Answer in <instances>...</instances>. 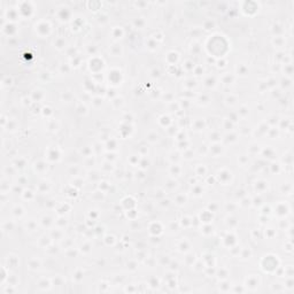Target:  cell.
I'll list each match as a JSON object with an SVG mask.
<instances>
[{
    "instance_id": "obj_39",
    "label": "cell",
    "mask_w": 294,
    "mask_h": 294,
    "mask_svg": "<svg viewBox=\"0 0 294 294\" xmlns=\"http://www.w3.org/2000/svg\"><path fill=\"white\" fill-rule=\"evenodd\" d=\"M203 83H205V86H207V88H214L216 85V80L214 77L209 76V77H207L206 80H203Z\"/></svg>"
},
{
    "instance_id": "obj_30",
    "label": "cell",
    "mask_w": 294,
    "mask_h": 294,
    "mask_svg": "<svg viewBox=\"0 0 294 294\" xmlns=\"http://www.w3.org/2000/svg\"><path fill=\"white\" fill-rule=\"evenodd\" d=\"M272 44H273V45H276L277 47H281V46H284L285 40H284V38H283L281 36H277V37H273V39H272ZM276 46H275V47H276Z\"/></svg>"
},
{
    "instance_id": "obj_60",
    "label": "cell",
    "mask_w": 294,
    "mask_h": 294,
    "mask_svg": "<svg viewBox=\"0 0 294 294\" xmlns=\"http://www.w3.org/2000/svg\"><path fill=\"white\" fill-rule=\"evenodd\" d=\"M17 183L20 184V185H25V184L28 183V178L25 176H20L18 179H17Z\"/></svg>"
},
{
    "instance_id": "obj_7",
    "label": "cell",
    "mask_w": 294,
    "mask_h": 294,
    "mask_svg": "<svg viewBox=\"0 0 294 294\" xmlns=\"http://www.w3.org/2000/svg\"><path fill=\"white\" fill-rule=\"evenodd\" d=\"M206 127V122L203 119H197L193 121L192 123V129H194L195 131H201L203 130V127Z\"/></svg>"
},
{
    "instance_id": "obj_22",
    "label": "cell",
    "mask_w": 294,
    "mask_h": 294,
    "mask_svg": "<svg viewBox=\"0 0 294 294\" xmlns=\"http://www.w3.org/2000/svg\"><path fill=\"white\" fill-rule=\"evenodd\" d=\"M238 101V97L234 96V94H229V96L225 98V103L228 105V106H234L236 103Z\"/></svg>"
},
{
    "instance_id": "obj_47",
    "label": "cell",
    "mask_w": 294,
    "mask_h": 294,
    "mask_svg": "<svg viewBox=\"0 0 294 294\" xmlns=\"http://www.w3.org/2000/svg\"><path fill=\"white\" fill-rule=\"evenodd\" d=\"M13 84V80H12V77H9V76H5L4 78H2V82H1V85H2V88H6V86H10Z\"/></svg>"
},
{
    "instance_id": "obj_28",
    "label": "cell",
    "mask_w": 294,
    "mask_h": 294,
    "mask_svg": "<svg viewBox=\"0 0 294 294\" xmlns=\"http://www.w3.org/2000/svg\"><path fill=\"white\" fill-rule=\"evenodd\" d=\"M132 24L135 25V28H137V29H143L144 25L146 24V21L144 20L143 17H137V18L133 20Z\"/></svg>"
},
{
    "instance_id": "obj_55",
    "label": "cell",
    "mask_w": 294,
    "mask_h": 294,
    "mask_svg": "<svg viewBox=\"0 0 294 294\" xmlns=\"http://www.w3.org/2000/svg\"><path fill=\"white\" fill-rule=\"evenodd\" d=\"M150 75H151V77L153 78H159L160 76H161V72L158 68H153L151 71H150Z\"/></svg>"
},
{
    "instance_id": "obj_25",
    "label": "cell",
    "mask_w": 294,
    "mask_h": 294,
    "mask_svg": "<svg viewBox=\"0 0 294 294\" xmlns=\"http://www.w3.org/2000/svg\"><path fill=\"white\" fill-rule=\"evenodd\" d=\"M54 47H56L57 49H63L66 47V40L62 37H59L54 40Z\"/></svg>"
},
{
    "instance_id": "obj_33",
    "label": "cell",
    "mask_w": 294,
    "mask_h": 294,
    "mask_svg": "<svg viewBox=\"0 0 294 294\" xmlns=\"http://www.w3.org/2000/svg\"><path fill=\"white\" fill-rule=\"evenodd\" d=\"M247 72H248V68L245 64H239L237 67V74L239 76H246Z\"/></svg>"
},
{
    "instance_id": "obj_19",
    "label": "cell",
    "mask_w": 294,
    "mask_h": 294,
    "mask_svg": "<svg viewBox=\"0 0 294 294\" xmlns=\"http://www.w3.org/2000/svg\"><path fill=\"white\" fill-rule=\"evenodd\" d=\"M12 214L14 215L15 217H22L24 215V209L22 206H14L13 209H12Z\"/></svg>"
},
{
    "instance_id": "obj_46",
    "label": "cell",
    "mask_w": 294,
    "mask_h": 294,
    "mask_svg": "<svg viewBox=\"0 0 294 294\" xmlns=\"http://www.w3.org/2000/svg\"><path fill=\"white\" fill-rule=\"evenodd\" d=\"M64 283H66V280L61 276H55V278L52 279V285L54 284V285H57V286H61V285H63Z\"/></svg>"
},
{
    "instance_id": "obj_62",
    "label": "cell",
    "mask_w": 294,
    "mask_h": 294,
    "mask_svg": "<svg viewBox=\"0 0 294 294\" xmlns=\"http://www.w3.org/2000/svg\"><path fill=\"white\" fill-rule=\"evenodd\" d=\"M92 102L94 103L96 106H97V103H99V105H100V103L102 102V99H101V98H94V99L92 100Z\"/></svg>"
},
{
    "instance_id": "obj_58",
    "label": "cell",
    "mask_w": 294,
    "mask_h": 294,
    "mask_svg": "<svg viewBox=\"0 0 294 294\" xmlns=\"http://www.w3.org/2000/svg\"><path fill=\"white\" fill-rule=\"evenodd\" d=\"M225 208H226V210L230 213V211H234L236 210V208H237V205L234 203V202H231V203H228L226 206H225Z\"/></svg>"
},
{
    "instance_id": "obj_34",
    "label": "cell",
    "mask_w": 294,
    "mask_h": 294,
    "mask_svg": "<svg viewBox=\"0 0 294 294\" xmlns=\"http://www.w3.org/2000/svg\"><path fill=\"white\" fill-rule=\"evenodd\" d=\"M183 68L187 71H193V69L195 68V64L192 60H186L183 64Z\"/></svg>"
},
{
    "instance_id": "obj_49",
    "label": "cell",
    "mask_w": 294,
    "mask_h": 294,
    "mask_svg": "<svg viewBox=\"0 0 294 294\" xmlns=\"http://www.w3.org/2000/svg\"><path fill=\"white\" fill-rule=\"evenodd\" d=\"M192 191L195 192V193H193L195 197H200V195L202 194L203 190L200 187V185H198V184H194V185H193V187H192Z\"/></svg>"
},
{
    "instance_id": "obj_31",
    "label": "cell",
    "mask_w": 294,
    "mask_h": 294,
    "mask_svg": "<svg viewBox=\"0 0 294 294\" xmlns=\"http://www.w3.org/2000/svg\"><path fill=\"white\" fill-rule=\"evenodd\" d=\"M209 137H210V140H213V143H220V140L222 138L221 133L217 132V131H211L209 133Z\"/></svg>"
},
{
    "instance_id": "obj_24",
    "label": "cell",
    "mask_w": 294,
    "mask_h": 294,
    "mask_svg": "<svg viewBox=\"0 0 294 294\" xmlns=\"http://www.w3.org/2000/svg\"><path fill=\"white\" fill-rule=\"evenodd\" d=\"M222 127H223V129H225L226 131H232V129L234 127V123H233L232 121H230L229 119H223Z\"/></svg>"
},
{
    "instance_id": "obj_44",
    "label": "cell",
    "mask_w": 294,
    "mask_h": 294,
    "mask_svg": "<svg viewBox=\"0 0 294 294\" xmlns=\"http://www.w3.org/2000/svg\"><path fill=\"white\" fill-rule=\"evenodd\" d=\"M7 127H8V131L14 132L16 129H17V123H16L15 119H9L7 123Z\"/></svg>"
},
{
    "instance_id": "obj_27",
    "label": "cell",
    "mask_w": 294,
    "mask_h": 294,
    "mask_svg": "<svg viewBox=\"0 0 294 294\" xmlns=\"http://www.w3.org/2000/svg\"><path fill=\"white\" fill-rule=\"evenodd\" d=\"M37 222L35 221V220H30V221H28L27 224H25V229L27 231H29V232H33V231L37 229Z\"/></svg>"
},
{
    "instance_id": "obj_3",
    "label": "cell",
    "mask_w": 294,
    "mask_h": 294,
    "mask_svg": "<svg viewBox=\"0 0 294 294\" xmlns=\"http://www.w3.org/2000/svg\"><path fill=\"white\" fill-rule=\"evenodd\" d=\"M259 284H260V278L256 275H251L249 277H247L245 286L247 288H249V290H255L256 287L259 286Z\"/></svg>"
},
{
    "instance_id": "obj_61",
    "label": "cell",
    "mask_w": 294,
    "mask_h": 294,
    "mask_svg": "<svg viewBox=\"0 0 294 294\" xmlns=\"http://www.w3.org/2000/svg\"><path fill=\"white\" fill-rule=\"evenodd\" d=\"M293 278L292 277H288V279H287V284L285 285V287H288V288H292L293 287Z\"/></svg>"
},
{
    "instance_id": "obj_18",
    "label": "cell",
    "mask_w": 294,
    "mask_h": 294,
    "mask_svg": "<svg viewBox=\"0 0 294 294\" xmlns=\"http://www.w3.org/2000/svg\"><path fill=\"white\" fill-rule=\"evenodd\" d=\"M109 52H111V54L114 56H121L122 55V53H123V49H122V47H121V45H113L111 47V49H109Z\"/></svg>"
},
{
    "instance_id": "obj_57",
    "label": "cell",
    "mask_w": 294,
    "mask_h": 294,
    "mask_svg": "<svg viewBox=\"0 0 294 294\" xmlns=\"http://www.w3.org/2000/svg\"><path fill=\"white\" fill-rule=\"evenodd\" d=\"M238 162H240L241 166H246L248 163V156L247 155H240L238 159Z\"/></svg>"
},
{
    "instance_id": "obj_40",
    "label": "cell",
    "mask_w": 294,
    "mask_h": 294,
    "mask_svg": "<svg viewBox=\"0 0 294 294\" xmlns=\"http://www.w3.org/2000/svg\"><path fill=\"white\" fill-rule=\"evenodd\" d=\"M240 256L244 259V260H247V259H251V256H252V251L249 249V248H244V249H241L240 251Z\"/></svg>"
},
{
    "instance_id": "obj_43",
    "label": "cell",
    "mask_w": 294,
    "mask_h": 294,
    "mask_svg": "<svg viewBox=\"0 0 294 294\" xmlns=\"http://www.w3.org/2000/svg\"><path fill=\"white\" fill-rule=\"evenodd\" d=\"M53 220L49 217V216H44L43 218H41V224H43V226H46V228H49L52 224H53Z\"/></svg>"
},
{
    "instance_id": "obj_15",
    "label": "cell",
    "mask_w": 294,
    "mask_h": 294,
    "mask_svg": "<svg viewBox=\"0 0 294 294\" xmlns=\"http://www.w3.org/2000/svg\"><path fill=\"white\" fill-rule=\"evenodd\" d=\"M190 247H191V246H190V242H189L187 240H185V239H183V240H182V241H181V242H179V244L177 245V248H178V251H179V252H183V253H184V252L186 253L187 251H190Z\"/></svg>"
},
{
    "instance_id": "obj_42",
    "label": "cell",
    "mask_w": 294,
    "mask_h": 294,
    "mask_svg": "<svg viewBox=\"0 0 294 294\" xmlns=\"http://www.w3.org/2000/svg\"><path fill=\"white\" fill-rule=\"evenodd\" d=\"M91 248H92L91 244H90L88 241H85V242L80 246V252L84 253V254H88V253L91 252Z\"/></svg>"
},
{
    "instance_id": "obj_29",
    "label": "cell",
    "mask_w": 294,
    "mask_h": 294,
    "mask_svg": "<svg viewBox=\"0 0 294 294\" xmlns=\"http://www.w3.org/2000/svg\"><path fill=\"white\" fill-rule=\"evenodd\" d=\"M248 113H249V111H248V107L245 106V105H242V106H240V108H239V111H238L237 114H238L239 117L245 119L247 115H248Z\"/></svg>"
},
{
    "instance_id": "obj_56",
    "label": "cell",
    "mask_w": 294,
    "mask_h": 294,
    "mask_svg": "<svg viewBox=\"0 0 294 294\" xmlns=\"http://www.w3.org/2000/svg\"><path fill=\"white\" fill-rule=\"evenodd\" d=\"M263 185H268V182H265V181H259V182H256L255 183V190L260 193L261 187H262Z\"/></svg>"
},
{
    "instance_id": "obj_14",
    "label": "cell",
    "mask_w": 294,
    "mask_h": 294,
    "mask_svg": "<svg viewBox=\"0 0 294 294\" xmlns=\"http://www.w3.org/2000/svg\"><path fill=\"white\" fill-rule=\"evenodd\" d=\"M13 166L15 167V169H24L25 166H27V160L24 158H16L14 161H13Z\"/></svg>"
},
{
    "instance_id": "obj_52",
    "label": "cell",
    "mask_w": 294,
    "mask_h": 294,
    "mask_svg": "<svg viewBox=\"0 0 294 294\" xmlns=\"http://www.w3.org/2000/svg\"><path fill=\"white\" fill-rule=\"evenodd\" d=\"M80 167H77V166H71V167L69 168V174L71 176H76L78 175V172H80Z\"/></svg>"
},
{
    "instance_id": "obj_2",
    "label": "cell",
    "mask_w": 294,
    "mask_h": 294,
    "mask_svg": "<svg viewBox=\"0 0 294 294\" xmlns=\"http://www.w3.org/2000/svg\"><path fill=\"white\" fill-rule=\"evenodd\" d=\"M35 27H36V28H35V29H36V32H37L39 36H41V33H43L41 31H44V37L48 36L49 32H51V24L48 23L47 21H39L38 23H36Z\"/></svg>"
},
{
    "instance_id": "obj_16",
    "label": "cell",
    "mask_w": 294,
    "mask_h": 294,
    "mask_svg": "<svg viewBox=\"0 0 294 294\" xmlns=\"http://www.w3.org/2000/svg\"><path fill=\"white\" fill-rule=\"evenodd\" d=\"M184 261H185V263H186L189 267H193V265H194V262L197 261V259H195V254H194V253H190V254H187L185 257H184Z\"/></svg>"
},
{
    "instance_id": "obj_20",
    "label": "cell",
    "mask_w": 294,
    "mask_h": 294,
    "mask_svg": "<svg viewBox=\"0 0 294 294\" xmlns=\"http://www.w3.org/2000/svg\"><path fill=\"white\" fill-rule=\"evenodd\" d=\"M51 285H52V281H51L49 279L43 278L38 281V287L43 288V290H48V288L51 287Z\"/></svg>"
},
{
    "instance_id": "obj_51",
    "label": "cell",
    "mask_w": 294,
    "mask_h": 294,
    "mask_svg": "<svg viewBox=\"0 0 294 294\" xmlns=\"http://www.w3.org/2000/svg\"><path fill=\"white\" fill-rule=\"evenodd\" d=\"M238 136L237 135H234L232 131H230V133H228V136H226V140L228 141H230V143H236L237 140H238V138H237Z\"/></svg>"
},
{
    "instance_id": "obj_1",
    "label": "cell",
    "mask_w": 294,
    "mask_h": 294,
    "mask_svg": "<svg viewBox=\"0 0 294 294\" xmlns=\"http://www.w3.org/2000/svg\"><path fill=\"white\" fill-rule=\"evenodd\" d=\"M216 177L223 185H229V183H231V181H232V172L228 169H221L217 172Z\"/></svg>"
},
{
    "instance_id": "obj_13",
    "label": "cell",
    "mask_w": 294,
    "mask_h": 294,
    "mask_svg": "<svg viewBox=\"0 0 294 294\" xmlns=\"http://www.w3.org/2000/svg\"><path fill=\"white\" fill-rule=\"evenodd\" d=\"M221 80H222L223 84H225V85H230V84H232V83L234 82V76H233L232 74L225 72V74H223L222 75Z\"/></svg>"
},
{
    "instance_id": "obj_32",
    "label": "cell",
    "mask_w": 294,
    "mask_h": 294,
    "mask_svg": "<svg viewBox=\"0 0 294 294\" xmlns=\"http://www.w3.org/2000/svg\"><path fill=\"white\" fill-rule=\"evenodd\" d=\"M76 111H77V113L80 114V115H86V114H88V107H86L83 102H80L77 105V107H76Z\"/></svg>"
},
{
    "instance_id": "obj_11",
    "label": "cell",
    "mask_w": 294,
    "mask_h": 294,
    "mask_svg": "<svg viewBox=\"0 0 294 294\" xmlns=\"http://www.w3.org/2000/svg\"><path fill=\"white\" fill-rule=\"evenodd\" d=\"M47 170V163L44 161H38L35 163V171L38 174H43Z\"/></svg>"
},
{
    "instance_id": "obj_21",
    "label": "cell",
    "mask_w": 294,
    "mask_h": 294,
    "mask_svg": "<svg viewBox=\"0 0 294 294\" xmlns=\"http://www.w3.org/2000/svg\"><path fill=\"white\" fill-rule=\"evenodd\" d=\"M49 189H51V185H49L48 182H41L38 185V187H37L39 193H46V192L49 191Z\"/></svg>"
},
{
    "instance_id": "obj_41",
    "label": "cell",
    "mask_w": 294,
    "mask_h": 294,
    "mask_svg": "<svg viewBox=\"0 0 294 294\" xmlns=\"http://www.w3.org/2000/svg\"><path fill=\"white\" fill-rule=\"evenodd\" d=\"M105 198V192L102 191H96L93 192V194H92V199L94 200V201H101L102 199Z\"/></svg>"
},
{
    "instance_id": "obj_54",
    "label": "cell",
    "mask_w": 294,
    "mask_h": 294,
    "mask_svg": "<svg viewBox=\"0 0 294 294\" xmlns=\"http://www.w3.org/2000/svg\"><path fill=\"white\" fill-rule=\"evenodd\" d=\"M197 168H198V169H200V171L195 172V175H197V176H205V175H206L207 169H206V167H205V166H202V164H198V166H197Z\"/></svg>"
},
{
    "instance_id": "obj_9",
    "label": "cell",
    "mask_w": 294,
    "mask_h": 294,
    "mask_svg": "<svg viewBox=\"0 0 294 294\" xmlns=\"http://www.w3.org/2000/svg\"><path fill=\"white\" fill-rule=\"evenodd\" d=\"M28 267L31 270H37V269H39L40 267H41V261H40L39 259H37V257H32V259L29 260V262H28Z\"/></svg>"
},
{
    "instance_id": "obj_6",
    "label": "cell",
    "mask_w": 294,
    "mask_h": 294,
    "mask_svg": "<svg viewBox=\"0 0 294 294\" xmlns=\"http://www.w3.org/2000/svg\"><path fill=\"white\" fill-rule=\"evenodd\" d=\"M44 97H45V93H44V91L43 90H40V88H37V90H35L33 92H32L31 94V100H33L35 102H39L41 101L43 99H44Z\"/></svg>"
},
{
    "instance_id": "obj_50",
    "label": "cell",
    "mask_w": 294,
    "mask_h": 294,
    "mask_svg": "<svg viewBox=\"0 0 294 294\" xmlns=\"http://www.w3.org/2000/svg\"><path fill=\"white\" fill-rule=\"evenodd\" d=\"M139 156H140V155H131V156L129 158L130 163L133 164V166H136V164L139 166V162H140V158H139Z\"/></svg>"
},
{
    "instance_id": "obj_45",
    "label": "cell",
    "mask_w": 294,
    "mask_h": 294,
    "mask_svg": "<svg viewBox=\"0 0 294 294\" xmlns=\"http://www.w3.org/2000/svg\"><path fill=\"white\" fill-rule=\"evenodd\" d=\"M92 153H93V147H90V146H86L82 150V154L85 156V158H90L92 156Z\"/></svg>"
},
{
    "instance_id": "obj_10",
    "label": "cell",
    "mask_w": 294,
    "mask_h": 294,
    "mask_svg": "<svg viewBox=\"0 0 294 294\" xmlns=\"http://www.w3.org/2000/svg\"><path fill=\"white\" fill-rule=\"evenodd\" d=\"M182 171H183V169H182V167L179 166V164H177V163H175V164H172V166H170V169H169V174L171 176H174V177H178V176H181L182 175Z\"/></svg>"
},
{
    "instance_id": "obj_23",
    "label": "cell",
    "mask_w": 294,
    "mask_h": 294,
    "mask_svg": "<svg viewBox=\"0 0 294 294\" xmlns=\"http://www.w3.org/2000/svg\"><path fill=\"white\" fill-rule=\"evenodd\" d=\"M113 37L115 38V39H119V38H122V36H123V29L121 28V27H115V28H113Z\"/></svg>"
},
{
    "instance_id": "obj_35",
    "label": "cell",
    "mask_w": 294,
    "mask_h": 294,
    "mask_svg": "<svg viewBox=\"0 0 294 294\" xmlns=\"http://www.w3.org/2000/svg\"><path fill=\"white\" fill-rule=\"evenodd\" d=\"M1 193H9V182L6 178L1 179Z\"/></svg>"
},
{
    "instance_id": "obj_17",
    "label": "cell",
    "mask_w": 294,
    "mask_h": 294,
    "mask_svg": "<svg viewBox=\"0 0 294 294\" xmlns=\"http://www.w3.org/2000/svg\"><path fill=\"white\" fill-rule=\"evenodd\" d=\"M59 129V122L55 121V119H48L47 121V130L48 131H52V132H54Z\"/></svg>"
},
{
    "instance_id": "obj_37",
    "label": "cell",
    "mask_w": 294,
    "mask_h": 294,
    "mask_svg": "<svg viewBox=\"0 0 294 294\" xmlns=\"http://www.w3.org/2000/svg\"><path fill=\"white\" fill-rule=\"evenodd\" d=\"M178 186V184H177V181H175L174 178H171V179H169L166 184V187H167L169 191H174L176 187Z\"/></svg>"
},
{
    "instance_id": "obj_53",
    "label": "cell",
    "mask_w": 294,
    "mask_h": 294,
    "mask_svg": "<svg viewBox=\"0 0 294 294\" xmlns=\"http://www.w3.org/2000/svg\"><path fill=\"white\" fill-rule=\"evenodd\" d=\"M61 98H62V100H64L66 102H69V101H71V99H72V94L69 92V91H67V92H64V93H62V96H61Z\"/></svg>"
},
{
    "instance_id": "obj_4",
    "label": "cell",
    "mask_w": 294,
    "mask_h": 294,
    "mask_svg": "<svg viewBox=\"0 0 294 294\" xmlns=\"http://www.w3.org/2000/svg\"><path fill=\"white\" fill-rule=\"evenodd\" d=\"M208 151L210 152L214 156H218V155H221L223 153V151H224V147H223L222 145L220 143H214L211 146H210V148H208Z\"/></svg>"
},
{
    "instance_id": "obj_5",
    "label": "cell",
    "mask_w": 294,
    "mask_h": 294,
    "mask_svg": "<svg viewBox=\"0 0 294 294\" xmlns=\"http://www.w3.org/2000/svg\"><path fill=\"white\" fill-rule=\"evenodd\" d=\"M6 261H7V267L8 270L9 269H14L17 267V264H18V257L15 256V255H8L7 257H6Z\"/></svg>"
},
{
    "instance_id": "obj_38",
    "label": "cell",
    "mask_w": 294,
    "mask_h": 294,
    "mask_svg": "<svg viewBox=\"0 0 294 294\" xmlns=\"http://www.w3.org/2000/svg\"><path fill=\"white\" fill-rule=\"evenodd\" d=\"M215 27H216V23H215L214 20H206V21L203 22V25H202V28H203V29H206V30L214 29Z\"/></svg>"
},
{
    "instance_id": "obj_59",
    "label": "cell",
    "mask_w": 294,
    "mask_h": 294,
    "mask_svg": "<svg viewBox=\"0 0 294 294\" xmlns=\"http://www.w3.org/2000/svg\"><path fill=\"white\" fill-rule=\"evenodd\" d=\"M82 278H83V271L77 270L75 272V275H74V279H75L76 281H80Z\"/></svg>"
},
{
    "instance_id": "obj_26",
    "label": "cell",
    "mask_w": 294,
    "mask_h": 294,
    "mask_svg": "<svg viewBox=\"0 0 294 294\" xmlns=\"http://www.w3.org/2000/svg\"><path fill=\"white\" fill-rule=\"evenodd\" d=\"M146 139H147V141H148V143L154 144V143H156V141L159 140V135H158L155 131H152V132H150V133L147 135Z\"/></svg>"
},
{
    "instance_id": "obj_48",
    "label": "cell",
    "mask_w": 294,
    "mask_h": 294,
    "mask_svg": "<svg viewBox=\"0 0 294 294\" xmlns=\"http://www.w3.org/2000/svg\"><path fill=\"white\" fill-rule=\"evenodd\" d=\"M107 169V172H111L114 170V166H113V163H111V161H106V162H103L102 164V170L105 171Z\"/></svg>"
},
{
    "instance_id": "obj_12",
    "label": "cell",
    "mask_w": 294,
    "mask_h": 294,
    "mask_svg": "<svg viewBox=\"0 0 294 294\" xmlns=\"http://www.w3.org/2000/svg\"><path fill=\"white\" fill-rule=\"evenodd\" d=\"M174 201H175L176 205H178V206H183V205L186 203V201H187V197H186L184 193H178V194H176L175 195Z\"/></svg>"
},
{
    "instance_id": "obj_36",
    "label": "cell",
    "mask_w": 294,
    "mask_h": 294,
    "mask_svg": "<svg viewBox=\"0 0 294 294\" xmlns=\"http://www.w3.org/2000/svg\"><path fill=\"white\" fill-rule=\"evenodd\" d=\"M217 276L221 280H225L229 276V270L226 268H221V270L217 272Z\"/></svg>"
},
{
    "instance_id": "obj_8",
    "label": "cell",
    "mask_w": 294,
    "mask_h": 294,
    "mask_svg": "<svg viewBox=\"0 0 294 294\" xmlns=\"http://www.w3.org/2000/svg\"><path fill=\"white\" fill-rule=\"evenodd\" d=\"M49 236H51L52 240H59V241H61V240L64 238L63 231H62V229H60V228H57V229L52 231Z\"/></svg>"
}]
</instances>
